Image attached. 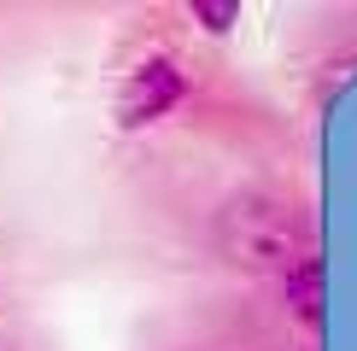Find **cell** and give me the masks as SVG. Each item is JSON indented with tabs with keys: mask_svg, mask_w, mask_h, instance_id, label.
I'll return each instance as SVG.
<instances>
[{
	"mask_svg": "<svg viewBox=\"0 0 357 351\" xmlns=\"http://www.w3.org/2000/svg\"><path fill=\"white\" fill-rule=\"evenodd\" d=\"M182 94H188V70L176 65V58H165V53L141 58V65L123 77V88H117V129H146V123H158V117H165Z\"/></svg>",
	"mask_w": 357,
	"mask_h": 351,
	"instance_id": "cell-1",
	"label": "cell"
},
{
	"mask_svg": "<svg viewBox=\"0 0 357 351\" xmlns=\"http://www.w3.org/2000/svg\"><path fill=\"white\" fill-rule=\"evenodd\" d=\"M287 299H293V311H299V322H322V258H299L293 263Z\"/></svg>",
	"mask_w": 357,
	"mask_h": 351,
	"instance_id": "cell-2",
	"label": "cell"
},
{
	"mask_svg": "<svg viewBox=\"0 0 357 351\" xmlns=\"http://www.w3.org/2000/svg\"><path fill=\"white\" fill-rule=\"evenodd\" d=\"M193 18H199L205 29H229L234 18H241V6H234V0H222V6H217V0H199V6H193Z\"/></svg>",
	"mask_w": 357,
	"mask_h": 351,
	"instance_id": "cell-3",
	"label": "cell"
}]
</instances>
